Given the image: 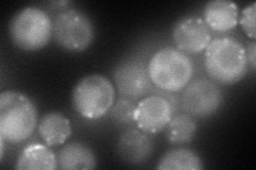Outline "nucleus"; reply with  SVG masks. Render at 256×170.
<instances>
[{
    "label": "nucleus",
    "mask_w": 256,
    "mask_h": 170,
    "mask_svg": "<svg viewBox=\"0 0 256 170\" xmlns=\"http://www.w3.org/2000/svg\"><path fill=\"white\" fill-rule=\"evenodd\" d=\"M153 139L140 129H126L118 139L116 153L120 159L130 165L146 163L153 155Z\"/></svg>",
    "instance_id": "11"
},
{
    "label": "nucleus",
    "mask_w": 256,
    "mask_h": 170,
    "mask_svg": "<svg viewBox=\"0 0 256 170\" xmlns=\"http://www.w3.org/2000/svg\"><path fill=\"white\" fill-rule=\"evenodd\" d=\"M173 40L176 48L187 53H201L212 42L210 29L203 18L186 16L175 23Z\"/></svg>",
    "instance_id": "10"
},
{
    "label": "nucleus",
    "mask_w": 256,
    "mask_h": 170,
    "mask_svg": "<svg viewBox=\"0 0 256 170\" xmlns=\"http://www.w3.org/2000/svg\"><path fill=\"white\" fill-rule=\"evenodd\" d=\"M203 168V162L198 153L187 148L166 151L157 165L159 170H202Z\"/></svg>",
    "instance_id": "16"
},
{
    "label": "nucleus",
    "mask_w": 256,
    "mask_h": 170,
    "mask_svg": "<svg viewBox=\"0 0 256 170\" xmlns=\"http://www.w3.org/2000/svg\"><path fill=\"white\" fill-rule=\"evenodd\" d=\"M54 23L50 15L36 6L16 13L9 25L12 43L24 51H38L50 42Z\"/></svg>",
    "instance_id": "4"
},
{
    "label": "nucleus",
    "mask_w": 256,
    "mask_h": 170,
    "mask_svg": "<svg viewBox=\"0 0 256 170\" xmlns=\"http://www.w3.org/2000/svg\"><path fill=\"white\" fill-rule=\"evenodd\" d=\"M173 117V107L162 95H150L141 99L134 111V124L148 134L162 131Z\"/></svg>",
    "instance_id": "9"
},
{
    "label": "nucleus",
    "mask_w": 256,
    "mask_h": 170,
    "mask_svg": "<svg viewBox=\"0 0 256 170\" xmlns=\"http://www.w3.org/2000/svg\"><path fill=\"white\" fill-rule=\"evenodd\" d=\"M52 23V36L63 49L82 52L93 43L94 26L89 16L82 11L64 10L56 16Z\"/></svg>",
    "instance_id": "6"
},
{
    "label": "nucleus",
    "mask_w": 256,
    "mask_h": 170,
    "mask_svg": "<svg viewBox=\"0 0 256 170\" xmlns=\"http://www.w3.org/2000/svg\"><path fill=\"white\" fill-rule=\"evenodd\" d=\"M58 167L63 170H90L98 167L94 151L82 143H70L57 155Z\"/></svg>",
    "instance_id": "13"
},
{
    "label": "nucleus",
    "mask_w": 256,
    "mask_h": 170,
    "mask_svg": "<svg viewBox=\"0 0 256 170\" xmlns=\"http://www.w3.org/2000/svg\"><path fill=\"white\" fill-rule=\"evenodd\" d=\"M116 100V87L102 75L84 77L72 93V104L78 114L86 119H98L111 110Z\"/></svg>",
    "instance_id": "5"
},
{
    "label": "nucleus",
    "mask_w": 256,
    "mask_h": 170,
    "mask_svg": "<svg viewBox=\"0 0 256 170\" xmlns=\"http://www.w3.org/2000/svg\"><path fill=\"white\" fill-rule=\"evenodd\" d=\"M223 102V94L219 85L206 78H196L185 87L182 104L190 116L205 118L214 115Z\"/></svg>",
    "instance_id": "7"
},
{
    "label": "nucleus",
    "mask_w": 256,
    "mask_h": 170,
    "mask_svg": "<svg viewBox=\"0 0 256 170\" xmlns=\"http://www.w3.org/2000/svg\"><path fill=\"white\" fill-rule=\"evenodd\" d=\"M198 126L189 114H178L166 127V137L173 145H182L194 141Z\"/></svg>",
    "instance_id": "17"
},
{
    "label": "nucleus",
    "mask_w": 256,
    "mask_h": 170,
    "mask_svg": "<svg viewBox=\"0 0 256 170\" xmlns=\"http://www.w3.org/2000/svg\"><path fill=\"white\" fill-rule=\"evenodd\" d=\"M255 16H256V3L252 2L250 5H246L240 13L238 23L242 26V29L248 37L255 39Z\"/></svg>",
    "instance_id": "19"
},
{
    "label": "nucleus",
    "mask_w": 256,
    "mask_h": 170,
    "mask_svg": "<svg viewBox=\"0 0 256 170\" xmlns=\"http://www.w3.org/2000/svg\"><path fill=\"white\" fill-rule=\"evenodd\" d=\"M204 65L216 83L233 85L242 81L248 72L246 48L232 37L212 39L205 49Z\"/></svg>",
    "instance_id": "1"
},
{
    "label": "nucleus",
    "mask_w": 256,
    "mask_h": 170,
    "mask_svg": "<svg viewBox=\"0 0 256 170\" xmlns=\"http://www.w3.org/2000/svg\"><path fill=\"white\" fill-rule=\"evenodd\" d=\"M114 81L121 97L132 100H138L154 90L148 65L138 58H128L120 62L114 70Z\"/></svg>",
    "instance_id": "8"
},
{
    "label": "nucleus",
    "mask_w": 256,
    "mask_h": 170,
    "mask_svg": "<svg viewBox=\"0 0 256 170\" xmlns=\"http://www.w3.org/2000/svg\"><path fill=\"white\" fill-rule=\"evenodd\" d=\"M203 17L208 28L216 32L230 31L238 25V5L230 0H212L204 6Z\"/></svg>",
    "instance_id": "12"
},
{
    "label": "nucleus",
    "mask_w": 256,
    "mask_h": 170,
    "mask_svg": "<svg viewBox=\"0 0 256 170\" xmlns=\"http://www.w3.org/2000/svg\"><path fill=\"white\" fill-rule=\"evenodd\" d=\"M150 79L154 86L168 93L185 88L194 76V63L176 47H164L156 51L148 64Z\"/></svg>",
    "instance_id": "3"
},
{
    "label": "nucleus",
    "mask_w": 256,
    "mask_h": 170,
    "mask_svg": "<svg viewBox=\"0 0 256 170\" xmlns=\"http://www.w3.org/2000/svg\"><path fill=\"white\" fill-rule=\"evenodd\" d=\"M246 61H248V66H249L252 71H255L256 67V44L252 42L249 46H248V49H246Z\"/></svg>",
    "instance_id": "20"
},
{
    "label": "nucleus",
    "mask_w": 256,
    "mask_h": 170,
    "mask_svg": "<svg viewBox=\"0 0 256 170\" xmlns=\"http://www.w3.org/2000/svg\"><path fill=\"white\" fill-rule=\"evenodd\" d=\"M15 168L18 170H54L58 167L57 156L43 144H30L22 150L16 162Z\"/></svg>",
    "instance_id": "15"
},
{
    "label": "nucleus",
    "mask_w": 256,
    "mask_h": 170,
    "mask_svg": "<svg viewBox=\"0 0 256 170\" xmlns=\"http://www.w3.org/2000/svg\"><path fill=\"white\" fill-rule=\"evenodd\" d=\"M38 130L48 147H56L63 145L72 135V125L62 113L50 112L40 120Z\"/></svg>",
    "instance_id": "14"
},
{
    "label": "nucleus",
    "mask_w": 256,
    "mask_h": 170,
    "mask_svg": "<svg viewBox=\"0 0 256 170\" xmlns=\"http://www.w3.org/2000/svg\"><path fill=\"white\" fill-rule=\"evenodd\" d=\"M38 125V110L29 97L18 91L0 94V136L6 142H25Z\"/></svg>",
    "instance_id": "2"
},
{
    "label": "nucleus",
    "mask_w": 256,
    "mask_h": 170,
    "mask_svg": "<svg viewBox=\"0 0 256 170\" xmlns=\"http://www.w3.org/2000/svg\"><path fill=\"white\" fill-rule=\"evenodd\" d=\"M134 100L121 97L112 105L110 112V117L112 121L118 126H128L134 124Z\"/></svg>",
    "instance_id": "18"
}]
</instances>
